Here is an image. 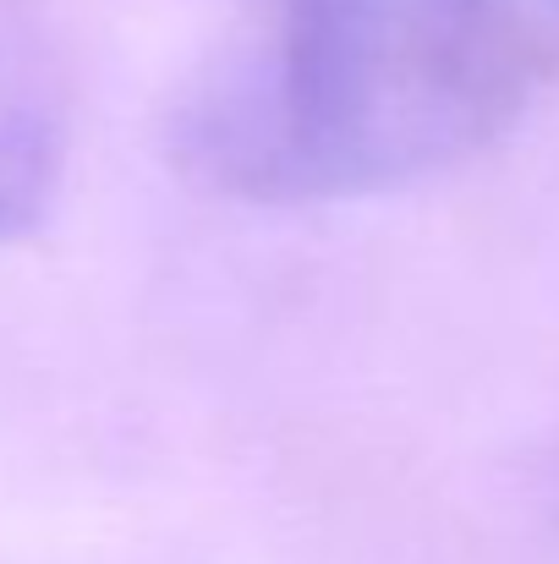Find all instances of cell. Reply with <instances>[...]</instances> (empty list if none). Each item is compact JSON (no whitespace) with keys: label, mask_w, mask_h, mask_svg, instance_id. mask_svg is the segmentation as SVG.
Returning <instances> with one entry per match:
<instances>
[{"label":"cell","mask_w":559,"mask_h":564,"mask_svg":"<svg viewBox=\"0 0 559 564\" xmlns=\"http://www.w3.org/2000/svg\"><path fill=\"white\" fill-rule=\"evenodd\" d=\"M555 6H559V0H555Z\"/></svg>","instance_id":"obj_3"},{"label":"cell","mask_w":559,"mask_h":564,"mask_svg":"<svg viewBox=\"0 0 559 564\" xmlns=\"http://www.w3.org/2000/svg\"><path fill=\"white\" fill-rule=\"evenodd\" d=\"M66 116L33 50L0 33V236L22 230L61 176Z\"/></svg>","instance_id":"obj_2"},{"label":"cell","mask_w":559,"mask_h":564,"mask_svg":"<svg viewBox=\"0 0 559 564\" xmlns=\"http://www.w3.org/2000/svg\"><path fill=\"white\" fill-rule=\"evenodd\" d=\"M538 77L527 0H269L258 50L186 105L182 154L264 203L389 192L488 149Z\"/></svg>","instance_id":"obj_1"}]
</instances>
